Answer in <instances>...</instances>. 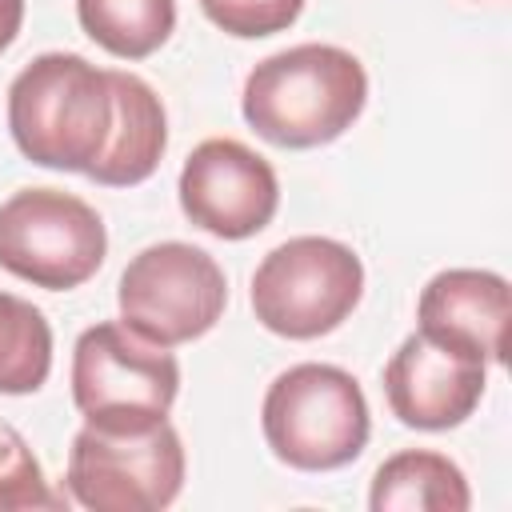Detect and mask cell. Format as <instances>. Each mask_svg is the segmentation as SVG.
<instances>
[{
  "instance_id": "9c48e42d",
  "label": "cell",
  "mask_w": 512,
  "mask_h": 512,
  "mask_svg": "<svg viewBox=\"0 0 512 512\" xmlns=\"http://www.w3.org/2000/svg\"><path fill=\"white\" fill-rule=\"evenodd\" d=\"M180 212L216 240H248L264 232L280 208L276 168L232 136L200 140L176 180Z\"/></svg>"
},
{
  "instance_id": "7c38bea8",
  "label": "cell",
  "mask_w": 512,
  "mask_h": 512,
  "mask_svg": "<svg viewBox=\"0 0 512 512\" xmlns=\"http://www.w3.org/2000/svg\"><path fill=\"white\" fill-rule=\"evenodd\" d=\"M108 80L116 96V128L104 156L92 164L88 180L104 188H136L156 172L168 148V116L152 84L140 80L136 72L108 68Z\"/></svg>"
},
{
  "instance_id": "9a60e30c",
  "label": "cell",
  "mask_w": 512,
  "mask_h": 512,
  "mask_svg": "<svg viewBox=\"0 0 512 512\" xmlns=\"http://www.w3.org/2000/svg\"><path fill=\"white\" fill-rule=\"evenodd\" d=\"M52 372V324L44 312L12 292H0V392H40Z\"/></svg>"
},
{
  "instance_id": "4fadbf2b",
  "label": "cell",
  "mask_w": 512,
  "mask_h": 512,
  "mask_svg": "<svg viewBox=\"0 0 512 512\" xmlns=\"http://www.w3.org/2000/svg\"><path fill=\"white\" fill-rule=\"evenodd\" d=\"M372 512H468L472 488L464 468L432 448H404L388 456L368 488Z\"/></svg>"
},
{
  "instance_id": "7a4b0ae2",
  "label": "cell",
  "mask_w": 512,
  "mask_h": 512,
  "mask_svg": "<svg viewBox=\"0 0 512 512\" xmlns=\"http://www.w3.org/2000/svg\"><path fill=\"white\" fill-rule=\"evenodd\" d=\"M116 128L108 68L76 52H44L8 84V132L24 160L52 172H92Z\"/></svg>"
},
{
  "instance_id": "277c9868",
  "label": "cell",
  "mask_w": 512,
  "mask_h": 512,
  "mask_svg": "<svg viewBox=\"0 0 512 512\" xmlns=\"http://www.w3.org/2000/svg\"><path fill=\"white\" fill-rule=\"evenodd\" d=\"M180 392V364L164 344L144 340L124 320L92 324L72 348V404L84 424L140 432L168 420Z\"/></svg>"
},
{
  "instance_id": "3957f363",
  "label": "cell",
  "mask_w": 512,
  "mask_h": 512,
  "mask_svg": "<svg viewBox=\"0 0 512 512\" xmlns=\"http://www.w3.org/2000/svg\"><path fill=\"white\" fill-rule=\"evenodd\" d=\"M260 428L272 456L296 472H336L360 460L372 416L364 388L336 364H292L260 404Z\"/></svg>"
},
{
  "instance_id": "30bf717a",
  "label": "cell",
  "mask_w": 512,
  "mask_h": 512,
  "mask_svg": "<svg viewBox=\"0 0 512 512\" xmlns=\"http://www.w3.org/2000/svg\"><path fill=\"white\" fill-rule=\"evenodd\" d=\"M488 384V360L464 344L412 332L384 364V396L392 416L416 432H448L464 424Z\"/></svg>"
},
{
  "instance_id": "ac0fdd59",
  "label": "cell",
  "mask_w": 512,
  "mask_h": 512,
  "mask_svg": "<svg viewBox=\"0 0 512 512\" xmlns=\"http://www.w3.org/2000/svg\"><path fill=\"white\" fill-rule=\"evenodd\" d=\"M24 24V0H0V52L12 48V40L20 36Z\"/></svg>"
},
{
  "instance_id": "6da1fadb",
  "label": "cell",
  "mask_w": 512,
  "mask_h": 512,
  "mask_svg": "<svg viewBox=\"0 0 512 512\" xmlns=\"http://www.w3.org/2000/svg\"><path fill=\"white\" fill-rule=\"evenodd\" d=\"M368 104V72L340 44H296L264 56L240 92L248 128L276 148L340 140Z\"/></svg>"
},
{
  "instance_id": "ba28073f",
  "label": "cell",
  "mask_w": 512,
  "mask_h": 512,
  "mask_svg": "<svg viewBox=\"0 0 512 512\" xmlns=\"http://www.w3.org/2000/svg\"><path fill=\"white\" fill-rule=\"evenodd\" d=\"M68 492L92 512H160L184 488L180 432L160 420L140 432L84 424L68 448Z\"/></svg>"
},
{
  "instance_id": "2e32d148",
  "label": "cell",
  "mask_w": 512,
  "mask_h": 512,
  "mask_svg": "<svg viewBox=\"0 0 512 512\" xmlns=\"http://www.w3.org/2000/svg\"><path fill=\"white\" fill-rule=\"evenodd\" d=\"M64 492H52L44 468L28 440L0 420V512H28V508H64Z\"/></svg>"
},
{
  "instance_id": "52a82bcc",
  "label": "cell",
  "mask_w": 512,
  "mask_h": 512,
  "mask_svg": "<svg viewBox=\"0 0 512 512\" xmlns=\"http://www.w3.org/2000/svg\"><path fill=\"white\" fill-rule=\"evenodd\" d=\"M116 304L132 332L176 348L216 328L228 304V276L204 248L160 240L128 260L116 284Z\"/></svg>"
},
{
  "instance_id": "e0dca14e",
  "label": "cell",
  "mask_w": 512,
  "mask_h": 512,
  "mask_svg": "<svg viewBox=\"0 0 512 512\" xmlns=\"http://www.w3.org/2000/svg\"><path fill=\"white\" fill-rule=\"evenodd\" d=\"M200 12L236 40H264L292 28L304 0H200Z\"/></svg>"
},
{
  "instance_id": "5bb4252c",
  "label": "cell",
  "mask_w": 512,
  "mask_h": 512,
  "mask_svg": "<svg viewBox=\"0 0 512 512\" xmlns=\"http://www.w3.org/2000/svg\"><path fill=\"white\" fill-rule=\"evenodd\" d=\"M76 20L120 60L152 56L176 28V0H76Z\"/></svg>"
},
{
  "instance_id": "8fae6325",
  "label": "cell",
  "mask_w": 512,
  "mask_h": 512,
  "mask_svg": "<svg viewBox=\"0 0 512 512\" xmlns=\"http://www.w3.org/2000/svg\"><path fill=\"white\" fill-rule=\"evenodd\" d=\"M420 332L464 344L488 364L508 360V320L512 292L500 272L488 268H444L436 272L416 300Z\"/></svg>"
},
{
  "instance_id": "8992f818",
  "label": "cell",
  "mask_w": 512,
  "mask_h": 512,
  "mask_svg": "<svg viewBox=\"0 0 512 512\" xmlns=\"http://www.w3.org/2000/svg\"><path fill=\"white\" fill-rule=\"evenodd\" d=\"M108 252L100 212L60 188H20L0 204V268L48 292L88 284Z\"/></svg>"
},
{
  "instance_id": "5b68a950",
  "label": "cell",
  "mask_w": 512,
  "mask_h": 512,
  "mask_svg": "<svg viewBox=\"0 0 512 512\" xmlns=\"http://www.w3.org/2000/svg\"><path fill=\"white\" fill-rule=\"evenodd\" d=\"M364 296L360 256L332 236H292L252 272V312L284 340L336 332Z\"/></svg>"
}]
</instances>
